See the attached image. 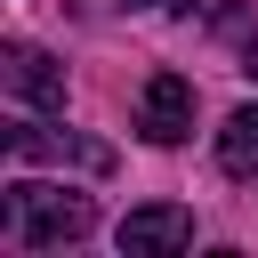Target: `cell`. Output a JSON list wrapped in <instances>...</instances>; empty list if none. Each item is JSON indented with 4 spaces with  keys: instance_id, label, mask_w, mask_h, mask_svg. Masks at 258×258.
<instances>
[{
    "instance_id": "3",
    "label": "cell",
    "mask_w": 258,
    "mask_h": 258,
    "mask_svg": "<svg viewBox=\"0 0 258 258\" xmlns=\"http://www.w3.org/2000/svg\"><path fill=\"white\" fill-rule=\"evenodd\" d=\"M0 81H8L16 105H32V113H64V73H56V56H40L32 40H8V48H0Z\"/></svg>"
},
{
    "instance_id": "2",
    "label": "cell",
    "mask_w": 258,
    "mask_h": 258,
    "mask_svg": "<svg viewBox=\"0 0 258 258\" xmlns=\"http://www.w3.org/2000/svg\"><path fill=\"white\" fill-rule=\"evenodd\" d=\"M121 258H177L185 242H194V210H177V202H145V210H129L121 218Z\"/></svg>"
},
{
    "instance_id": "7",
    "label": "cell",
    "mask_w": 258,
    "mask_h": 258,
    "mask_svg": "<svg viewBox=\"0 0 258 258\" xmlns=\"http://www.w3.org/2000/svg\"><path fill=\"white\" fill-rule=\"evenodd\" d=\"M242 73H250V81H258V32H250V40H242Z\"/></svg>"
},
{
    "instance_id": "1",
    "label": "cell",
    "mask_w": 258,
    "mask_h": 258,
    "mask_svg": "<svg viewBox=\"0 0 258 258\" xmlns=\"http://www.w3.org/2000/svg\"><path fill=\"white\" fill-rule=\"evenodd\" d=\"M89 226H97V202L73 194V185H32V177H16L8 202H0V234H8L16 250H64V242H81Z\"/></svg>"
},
{
    "instance_id": "6",
    "label": "cell",
    "mask_w": 258,
    "mask_h": 258,
    "mask_svg": "<svg viewBox=\"0 0 258 258\" xmlns=\"http://www.w3.org/2000/svg\"><path fill=\"white\" fill-rule=\"evenodd\" d=\"M218 169H226V177H258V105L226 113V129H218Z\"/></svg>"
},
{
    "instance_id": "8",
    "label": "cell",
    "mask_w": 258,
    "mask_h": 258,
    "mask_svg": "<svg viewBox=\"0 0 258 258\" xmlns=\"http://www.w3.org/2000/svg\"><path fill=\"white\" fill-rule=\"evenodd\" d=\"M169 8H177V16H194V8H202V16H210V8H218V0H169Z\"/></svg>"
},
{
    "instance_id": "4",
    "label": "cell",
    "mask_w": 258,
    "mask_h": 258,
    "mask_svg": "<svg viewBox=\"0 0 258 258\" xmlns=\"http://www.w3.org/2000/svg\"><path fill=\"white\" fill-rule=\"evenodd\" d=\"M137 129L153 145H185V129H194V81L185 73H153L145 97H137Z\"/></svg>"
},
{
    "instance_id": "5",
    "label": "cell",
    "mask_w": 258,
    "mask_h": 258,
    "mask_svg": "<svg viewBox=\"0 0 258 258\" xmlns=\"http://www.w3.org/2000/svg\"><path fill=\"white\" fill-rule=\"evenodd\" d=\"M8 153L16 161H73V169H89V177H105L113 169V145H97V137H56V129H32V121H16L8 129Z\"/></svg>"
}]
</instances>
